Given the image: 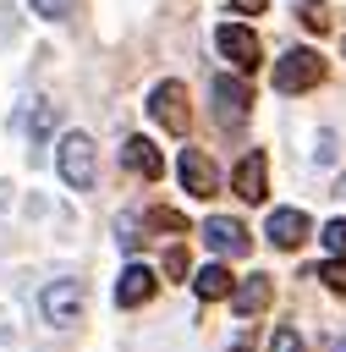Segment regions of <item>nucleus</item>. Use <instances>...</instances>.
<instances>
[{
  "instance_id": "19",
  "label": "nucleus",
  "mask_w": 346,
  "mask_h": 352,
  "mask_svg": "<svg viewBox=\"0 0 346 352\" xmlns=\"http://www.w3.org/2000/svg\"><path fill=\"white\" fill-rule=\"evenodd\" d=\"M319 236H324V248H330V253H346V220H330Z\"/></svg>"
},
{
  "instance_id": "20",
  "label": "nucleus",
  "mask_w": 346,
  "mask_h": 352,
  "mask_svg": "<svg viewBox=\"0 0 346 352\" xmlns=\"http://www.w3.org/2000/svg\"><path fill=\"white\" fill-rule=\"evenodd\" d=\"M165 275H176V280L187 275V248H170V253H165Z\"/></svg>"
},
{
  "instance_id": "15",
  "label": "nucleus",
  "mask_w": 346,
  "mask_h": 352,
  "mask_svg": "<svg viewBox=\"0 0 346 352\" xmlns=\"http://www.w3.org/2000/svg\"><path fill=\"white\" fill-rule=\"evenodd\" d=\"M143 226H159V231H187V214H176V209H148V214H143Z\"/></svg>"
},
{
  "instance_id": "14",
  "label": "nucleus",
  "mask_w": 346,
  "mask_h": 352,
  "mask_svg": "<svg viewBox=\"0 0 346 352\" xmlns=\"http://www.w3.org/2000/svg\"><path fill=\"white\" fill-rule=\"evenodd\" d=\"M192 286H198V297H203V302H214V297H231V270H225V264H203Z\"/></svg>"
},
{
  "instance_id": "7",
  "label": "nucleus",
  "mask_w": 346,
  "mask_h": 352,
  "mask_svg": "<svg viewBox=\"0 0 346 352\" xmlns=\"http://www.w3.org/2000/svg\"><path fill=\"white\" fill-rule=\"evenodd\" d=\"M308 214L302 209H269V220H264V236L275 242V248H302L308 242Z\"/></svg>"
},
{
  "instance_id": "3",
  "label": "nucleus",
  "mask_w": 346,
  "mask_h": 352,
  "mask_svg": "<svg viewBox=\"0 0 346 352\" xmlns=\"http://www.w3.org/2000/svg\"><path fill=\"white\" fill-rule=\"evenodd\" d=\"M324 77V60L313 55V50H286L280 60H275V94H302V88H313Z\"/></svg>"
},
{
  "instance_id": "2",
  "label": "nucleus",
  "mask_w": 346,
  "mask_h": 352,
  "mask_svg": "<svg viewBox=\"0 0 346 352\" xmlns=\"http://www.w3.org/2000/svg\"><path fill=\"white\" fill-rule=\"evenodd\" d=\"M55 160H60V176H66V187H71V192H88V187L99 182L93 138H88V132H66V138H60V148H55Z\"/></svg>"
},
{
  "instance_id": "8",
  "label": "nucleus",
  "mask_w": 346,
  "mask_h": 352,
  "mask_svg": "<svg viewBox=\"0 0 346 352\" xmlns=\"http://www.w3.org/2000/svg\"><path fill=\"white\" fill-rule=\"evenodd\" d=\"M203 242H209L214 253H231V258H242V253L253 248V242H247V231H242L231 214H209V220H203Z\"/></svg>"
},
{
  "instance_id": "9",
  "label": "nucleus",
  "mask_w": 346,
  "mask_h": 352,
  "mask_svg": "<svg viewBox=\"0 0 346 352\" xmlns=\"http://www.w3.org/2000/svg\"><path fill=\"white\" fill-rule=\"evenodd\" d=\"M264 165H269L264 148H247V154H242V165H236V176H231L242 204H258V198H264Z\"/></svg>"
},
{
  "instance_id": "1",
  "label": "nucleus",
  "mask_w": 346,
  "mask_h": 352,
  "mask_svg": "<svg viewBox=\"0 0 346 352\" xmlns=\"http://www.w3.org/2000/svg\"><path fill=\"white\" fill-rule=\"evenodd\" d=\"M82 308H88V286H82L77 275H60V280H49V286L38 292V314H44L49 330H71V324L82 319Z\"/></svg>"
},
{
  "instance_id": "13",
  "label": "nucleus",
  "mask_w": 346,
  "mask_h": 352,
  "mask_svg": "<svg viewBox=\"0 0 346 352\" xmlns=\"http://www.w3.org/2000/svg\"><path fill=\"white\" fill-rule=\"evenodd\" d=\"M121 165H126V170H143V176H159V170H165V165H159V148H154L148 138H126Z\"/></svg>"
},
{
  "instance_id": "17",
  "label": "nucleus",
  "mask_w": 346,
  "mask_h": 352,
  "mask_svg": "<svg viewBox=\"0 0 346 352\" xmlns=\"http://www.w3.org/2000/svg\"><path fill=\"white\" fill-rule=\"evenodd\" d=\"M269 352H302V336H297L291 324H275V336H269Z\"/></svg>"
},
{
  "instance_id": "24",
  "label": "nucleus",
  "mask_w": 346,
  "mask_h": 352,
  "mask_svg": "<svg viewBox=\"0 0 346 352\" xmlns=\"http://www.w3.org/2000/svg\"><path fill=\"white\" fill-rule=\"evenodd\" d=\"M330 352H346V336H341V341H335V346H330Z\"/></svg>"
},
{
  "instance_id": "16",
  "label": "nucleus",
  "mask_w": 346,
  "mask_h": 352,
  "mask_svg": "<svg viewBox=\"0 0 346 352\" xmlns=\"http://www.w3.org/2000/svg\"><path fill=\"white\" fill-rule=\"evenodd\" d=\"M297 16H302V22L313 28V33H324V28H330V11H324L319 0H302V6H297Z\"/></svg>"
},
{
  "instance_id": "10",
  "label": "nucleus",
  "mask_w": 346,
  "mask_h": 352,
  "mask_svg": "<svg viewBox=\"0 0 346 352\" xmlns=\"http://www.w3.org/2000/svg\"><path fill=\"white\" fill-rule=\"evenodd\" d=\"M154 297V270L148 264H126L121 270V286H115V302L121 308H137V302H148Z\"/></svg>"
},
{
  "instance_id": "12",
  "label": "nucleus",
  "mask_w": 346,
  "mask_h": 352,
  "mask_svg": "<svg viewBox=\"0 0 346 352\" xmlns=\"http://www.w3.org/2000/svg\"><path fill=\"white\" fill-rule=\"evenodd\" d=\"M269 297H275V280H269V275H247V280H242V286L231 292V308H236V314L247 319V314H258V308H264Z\"/></svg>"
},
{
  "instance_id": "4",
  "label": "nucleus",
  "mask_w": 346,
  "mask_h": 352,
  "mask_svg": "<svg viewBox=\"0 0 346 352\" xmlns=\"http://www.w3.org/2000/svg\"><path fill=\"white\" fill-rule=\"evenodd\" d=\"M176 176H181V187H187L192 198H214V192H220V170L209 165V154H203V148H181Z\"/></svg>"
},
{
  "instance_id": "11",
  "label": "nucleus",
  "mask_w": 346,
  "mask_h": 352,
  "mask_svg": "<svg viewBox=\"0 0 346 352\" xmlns=\"http://www.w3.org/2000/svg\"><path fill=\"white\" fill-rule=\"evenodd\" d=\"M214 104H220V116H225V121H242V116H247V104H253V94H247V82H242V77H214Z\"/></svg>"
},
{
  "instance_id": "25",
  "label": "nucleus",
  "mask_w": 346,
  "mask_h": 352,
  "mask_svg": "<svg viewBox=\"0 0 346 352\" xmlns=\"http://www.w3.org/2000/svg\"><path fill=\"white\" fill-rule=\"evenodd\" d=\"M341 55H346V44H341Z\"/></svg>"
},
{
  "instance_id": "21",
  "label": "nucleus",
  "mask_w": 346,
  "mask_h": 352,
  "mask_svg": "<svg viewBox=\"0 0 346 352\" xmlns=\"http://www.w3.org/2000/svg\"><path fill=\"white\" fill-rule=\"evenodd\" d=\"M33 11L55 22V16H66V11H71V0H33Z\"/></svg>"
},
{
  "instance_id": "6",
  "label": "nucleus",
  "mask_w": 346,
  "mask_h": 352,
  "mask_svg": "<svg viewBox=\"0 0 346 352\" xmlns=\"http://www.w3.org/2000/svg\"><path fill=\"white\" fill-rule=\"evenodd\" d=\"M148 110H154V121L165 132H187V88L181 82H159L148 94Z\"/></svg>"
},
{
  "instance_id": "18",
  "label": "nucleus",
  "mask_w": 346,
  "mask_h": 352,
  "mask_svg": "<svg viewBox=\"0 0 346 352\" xmlns=\"http://www.w3.org/2000/svg\"><path fill=\"white\" fill-rule=\"evenodd\" d=\"M313 280H330L335 292H346V258H330V264H319V270H313Z\"/></svg>"
},
{
  "instance_id": "22",
  "label": "nucleus",
  "mask_w": 346,
  "mask_h": 352,
  "mask_svg": "<svg viewBox=\"0 0 346 352\" xmlns=\"http://www.w3.org/2000/svg\"><path fill=\"white\" fill-rule=\"evenodd\" d=\"M115 231H121V242L132 248V242H137V214H121V220H115Z\"/></svg>"
},
{
  "instance_id": "23",
  "label": "nucleus",
  "mask_w": 346,
  "mask_h": 352,
  "mask_svg": "<svg viewBox=\"0 0 346 352\" xmlns=\"http://www.w3.org/2000/svg\"><path fill=\"white\" fill-rule=\"evenodd\" d=\"M231 6H236V11H247V16H253V11H264V6H269V0H231Z\"/></svg>"
},
{
  "instance_id": "5",
  "label": "nucleus",
  "mask_w": 346,
  "mask_h": 352,
  "mask_svg": "<svg viewBox=\"0 0 346 352\" xmlns=\"http://www.w3.org/2000/svg\"><path fill=\"white\" fill-rule=\"evenodd\" d=\"M214 44H220V55H225L231 66H242V72H253V66L264 60V50H258L253 28H242V22H225V28L214 33Z\"/></svg>"
}]
</instances>
